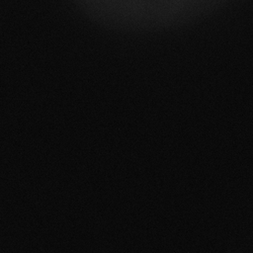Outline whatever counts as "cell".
I'll return each mask as SVG.
<instances>
[{
  "label": "cell",
  "instance_id": "6da1fadb",
  "mask_svg": "<svg viewBox=\"0 0 253 253\" xmlns=\"http://www.w3.org/2000/svg\"><path fill=\"white\" fill-rule=\"evenodd\" d=\"M93 22L125 32H152L189 24L227 0H72Z\"/></svg>",
  "mask_w": 253,
  "mask_h": 253
}]
</instances>
